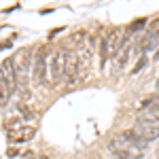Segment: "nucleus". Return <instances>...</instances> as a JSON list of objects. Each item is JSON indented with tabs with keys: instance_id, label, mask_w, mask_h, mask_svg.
I'll list each match as a JSON object with an SVG mask.
<instances>
[{
	"instance_id": "nucleus-1",
	"label": "nucleus",
	"mask_w": 159,
	"mask_h": 159,
	"mask_svg": "<svg viewBox=\"0 0 159 159\" xmlns=\"http://www.w3.org/2000/svg\"><path fill=\"white\" fill-rule=\"evenodd\" d=\"M13 57H15V70H17L19 89H21V93L28 98L30 96V91H28V76H30V66L34 64V55H32V51L25 47V49H21L17 55H13Z\"/></svg>"
},
{
	"instance_id": "nucleus-2",
	"label": "nucleus",
	"mask_w": 159,
	"mask_h": 159,
	"mask_svg": "<svg viewBox=\"0 0 159 159\" xmlns=\"http://www.w3.org/2000/svg\"><path fill=\"white\" fill-rule=\"evenodd\" d=\"M121 36H119V30L115 28V30H110L108 34L104 36V40L100 43V57H102V66L106 64V61L112 57V55H117L119 49H121Z\"/></svg>"
},
{
	"instance_id": "nucleus-3",
	"label": "nucleus",
	"mask_w": 159,
	"mask_h": 159,
	"mask_svg": "<svg viewBox=\"0 0 159 159\" xmlns=\"http://www.w3.org/2000/svg\"><path fill=\"white\" fill-rule=\"evenodd\" d=\"M49 51L40 49L34 53V64H32V79L36 83H45L49 79Z\"/></svg>"
},
{
	"instance_id": "nucleus-4",
	"label": "nucleus",
	"mask_w": 159,
	"mask_h": 159,
	"mask_svg": "<svg viewBox=\"0 0 159 159\" xmlns=\"http://www.w3.org/2000/svg\"><path fill=\"white\" fill-rule=\"evenodd\" d=\"M134 132L144 142H151V140H155L159 138V119H151V117H140L134 125Z\"/></svg>"
},
{
	"instance_id": "nucleus-5",
	"label": "nucleus",
	"mask_w": 159,
	"mask_h": 159,
	"mask_svg": "<svg viewBox=\"0 0 159 159\" xmlns=\"http://www.w3.org/2000/svg\"><path fill=\"white\" fill-rule=\"evenodd\" d=\"M66 60H68V53L66 51H55L51 53L49 57V79L53 83L61 81L66 76Z\"/></svg>"
},
{
	"instance_id": "nucleus-6",
	"label": "nucleus",
	"mask_w": 159,
	"mask_h": 159,
	"mask_svg": "<svg viewBox=\"0 0 159 159\" xmlns=\"http://www.w3.org/2000/svg\"><path fill=\"white\" fill-rule=\"evenodd\" d=\"M0 76L4 79V83L9 85L11 93H15L17 89V70H15V57H7V60L0 64Z\"/></svg>"
},
{
	"instance_id": "nucleus-7",
	"label": "nucleus",
	"mask_w": 159,
	"mask_h": 159,
	"mask_svg": "<svg viewBox=\"0 0 159 159\" xmlns=\"http://www.w3.org/2000/svg\"><path fill=\"white\" fill-rule=\"evenodd\" d=\"M36 136V127L34 125H17L9 129V142L13 144H19V142H28Z\"/></svg>"
},
{
	"instance_id": "nucleus-8",
	"label": "nucleus",
	"mask_w": 159,
	"mask_h": 159,
	"mask_svg": "<svg viewBox=\"0 0 159 159\" xmlns=\"http://www.w3.org/2000/svg\"><path fill=\"white\" fill-rule=\"evenodd\" d=\"M79 70H81V60L76 53H68V60H66V79L68 81H74L79 76Z\"/></svg>"
},
{
	"instance_id": "nucleus-9",
	"label": "nucleus",
	"mask_w": 159,
	"mask_h": 159,
	"mask_svg": "<svg viewBox=\"0 0 159 159\" xmlns=\"http://www.w3.org/2000/svg\"><path fill=\"white\" fill-rule=\"evenodd\" d=\"M129 53H132V43H129V38L125 36V38H123V43H121V49H119V53H117V64H119L121 68L127 64Z\"/></svg>"
},
{
	"instance_id": "nucleus-10",
	"label": "nucleus",
	"mask_w": 159,
	"mask_h": 159,
	"mask_svg": "<svg viewBox=\"0 0 159 159\" xmlns=\"http://www.w3.org/2000/svg\"><path fill=\"white\" fill-rule=\"evenodd\" d=\"M11 96H13V93H11V89H9V85H7V83H4V79L0 76V108L9 102Z\"/></svg>"
},
{
	"instance_id": "nucleus-11",
	"label": "nucleus",
	"mask_w": 159,
	"mask_h": 159,
	"mask_svg": "<svg viewBox=\"0 0 159 159\" xmlns=\"http://www.w3.org/2000/svg\"><path fill=\"white\" fill-rule=\"evenodd\" d=\"M147 112L151 119H159V100H153V104L147 108Z\"/></svg>"
},
{
	"instance_id": "nucleus-12",
	"label": "nucleus",
	"mask_w": 159,
	"mask_h": 159,
	"mask_svg": "<svg viewBox=\"0 0 159 159\" xmlns=\"http://www.w3.org/2000/svg\"><path fill=\"white\" fill-rule=\"evenodd\" d=\"M147 34H151V36H159V19H155V21L148 24V32Z\"/></svg>"
},
{
	"instance_id": "nucleus-13",
	"label": "nucleus",
	"mask_w": 159,
	"mask_h": 159,
	"mask_svg": "<svg viewBox=\"0 0 159 159\" xmlns=\"http://www.w3.org/2000/svg\"><path fill=\"white\" fill-rule=\"evenodd\" d=\"M144 66H147V57L142 55L140 60L136 61V66H134V70H132V72H134V74H138V72H140V70H142V68H144Z\"/></svg>"
},
{
	"instance_id": "nucleus-14",
	"label": "nucleus",
	"mask_w": 159,
	"mask_h": 159,
	"mask_svg": "<svg viewBox=\"0 0 159 159\" xmlns=\"http://www.w3.org/2000/svg\"><path fill=\"white\" fill-rule=\"evenodd\" d=\"M147 25V19H138L134 24H129V32H136V30H140V28H144Z\"/></svg>"
},
{
	"instance_id": "nucleus-15",
	"label": "nucleus",
	"mask_w": 159,
	"mask_h": 159,
	"mask_svg": "<svg viewBox=\"0 0 159 159\" xmlns=\"http://www.w3.org/2000/svg\"><path fill=\"white\" fill-rule=\"evenodd\" d=\"M9 157H17V151L15 148H9Z\"/></svg>"
},
{
	"instance_id": "nucleus-16",
	"label": "nucleus",
	"mask_w": 159,
	"mask_h": 159,
	"mask_svg": "<svg viewBox=\"0 0 159 159\" xmlns=\"http://www.w3.org/2000/svg\"><path fill=\"white\" fill-rule=\"evenodd\" d=\"M155 60H159V47H157V51H155Z\"/></svg>"
},
{
	"instance_id": "nucleus-17",
	"label": "nucleus",
	"mask_w": 159,
	"mask_h": 159,
	"mask_svg": "<svg viewBox=\"0 0 159 159\" xmlns=\"http://www.w3.org/2000/svg\"><path fill=\"white\" fill-rule=\"evenodd\" d=\"M157 91H159V81H157Z\"/></svg>"
}]
</instances>
